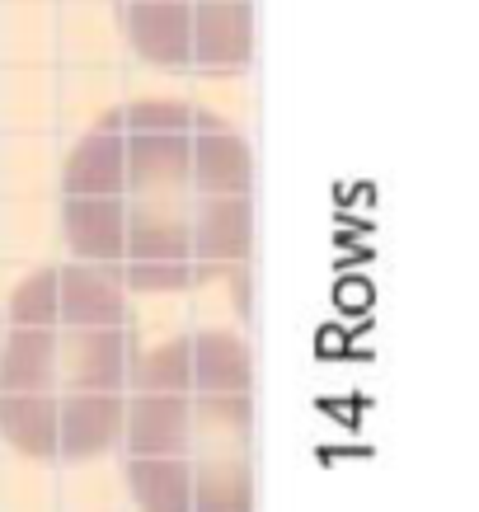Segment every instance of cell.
I'll return each mask as SVG.
<instances>
[{"label":"cell","instance_id":"1","mask_svg":"<svg viewBox=\"0 0 479 512\" xmlns=\"http://www.w3.org/2000/svg\"><path fill=\"white\" fill-rule=\"evenodd\" d=\"M76 264L123 292H198L249 259L254 160L226 118L179 99H132L76 141L62 170Z\"/></svg>","mask_w":479,"mask_h":512},{"label":"cell","instance_id":"2","mask_svg":"<svg viewBox=\"0 0 479 512\" xmlns=\"http://www.w3.org/2000/svg\"><path fill=\"white\" fill-rule=\"evenodd\" d=\"M137 376L123 287L85 264H43L0 325V433L33 461H90L118 442Z\"/></svg>","mask_w":479,"mask_h":512},{"label":"cell","instance_id":"3","mask_svg":"<svg viewBox=\"0 0 479 512\" xmlns=\"http://www.w3.org/2000/svg\"><path fill=\"white\" fill-rule=\"evenodd\" d=\"M146 512H254V367L240 334H174L137 362L118 428Z\"/></svg>","mask_w":479,"mask_h":512},{"label":"cell","instance_id":"4","mask_svg":"<svg viewBox=\"0 0 479 512\" xmlns=\"http://www.w3.org/2000/svg\"><path fill=\"white\" fill-rule=\"evenodd\" d=\"M141 62L174 76H240L254 62V0H118Z\"/></svg>","mask_w":479,"mask_h":512}]
</instances>
